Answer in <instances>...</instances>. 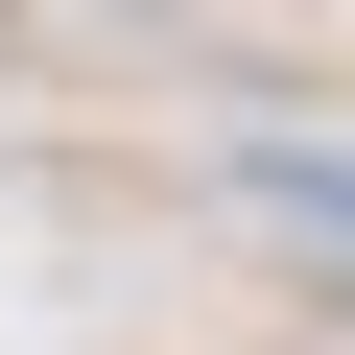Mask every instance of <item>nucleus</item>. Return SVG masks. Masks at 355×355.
<instances>
[{
  "instance_id": "nucleus-1",
  "label": "nucleus",
  "mask_w": 355,
  "mask_h": 355,
  "mask_svg": "<svg viewBox=\"0 0 355 355\" xmlns=\"http://www.w3.org/2000/svg\"><path fill=\"white\" fill-rule=\"evenodd\" d=\"M214 190H237V214H284L308 261H355V166H331V142H214Z\"/></svg>"
}]
</instances>
